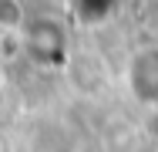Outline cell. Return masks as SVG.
I'll return each instance as SVG.
<instances>
[{
  "label": "cell",
  "mask_w": 158,
  "mask_h": 152,
  "mask_svg": "<svg viewBox=\"0 0 158 152\" xmlns=\"http://www.w3.org/2000/svg\"><path fill=\"white\" fill-rule=\"evenodd\" d=\"M128 88L145 105H158V47L135 51L128 58Z\"/></svg>",
  "instance_id": "obj_1"
}]
</instances>
